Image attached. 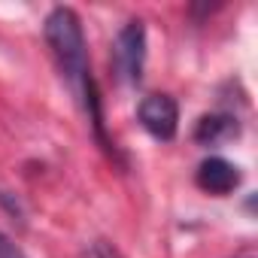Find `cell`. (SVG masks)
Masks as SVG:
<instances>
[{
    "mask_svg": "<svg viewBox=\"0 0 258 258\" xmlns=\"http://www.w3.org/2000/svg\"><path fill=\"white\" fill-rule=\"evenodd\" d=\"M0 258H28V255H25V249H22L10 234L0 231Z\"/></svg>",
    "mask_w": 258,
    "mask_h": 258,
    "instance_id": "cell-6",
    "label": "cell"
},
{
    "mask_svg": "<svg viewBox=\"0 0 258 258\" xmlns=\"http://www.w3.org/2000/svg\"><path fill=\"white\" fill-rule=\"evenodd\" d=\"M143 131L161 143H170L179 131V106L170 94H146L137 106Z\"/></svg>",
    "mask_w": 258,
    "mask_h": 258,
    "instance_id": "cell-3",
    "label": "cell"
},
{
    "mask_svg": "<svg viewBox=\"0 0 258 258\" xmlns=\"http://www.w3.org/2000/svg\"><path fill=\"white\" fill-rule=\"evenodd\" d=\"M234 137H240V124L234 115H225V112L201 115V121L195 124V140L201 146H219V143H228Z\"/></svg>",
    "mask_w": 258,
    "mask_h": 258,
    "instance_id": "cell-5",
    "label": "cell"
},
{
    "mask_svg": "<svg viewBox=\"0 0 258 258\" xmlns=\"http://www.w3.org/2000/svg\"><path fill=\"white\" fill-rule=\"evenodd\" d=\"M115 73L127 85H140L146 67V25L140 19H127L115 37Z\"/></svg>",
    "mask_w": 258,
    "mask_h": 258,
    "instance_id": "cell-2",
    "label": "cell"
},
{
    "mask_svg": "<svg viewBox=\"0 0 258 258\" xmlns=\"http://www.w3.org/2000/svg\"><path fill=\"white\" fill-rule=\"evenodd\" d=\"M240 179H243L240 167L231 164L228 158H219V155L204 158V161L198 164V170H195V182H198V188L207 191V195H216V198L231 195V191L240 185Z\"/></svg>",
    "mask_w": 258,
    "mask_h": 258,
    "instance_id": "cell-4",
    "label": "cell"
},
{
    "mask_svg": "<svg viewBox=\"0 0 258 258\" xmlns=\"http://www.w3.org/2000/svg\"><path fill=\"white\" fill-rule=\"evenodd\" d=\"M94 258H121V252L112 246V243H94Z\"/></svg>",
    "mask_w": 258,
    "mask_h": 258,
    "instance_id": "cell-7",
    "label": "cell"
},
{
    "mask_svg": "<svg viewBox=\"0 0 258 258\" xmlns=\"http://www.w3.org/2000/svg\"><path fill=\"white\" fill-rule=\"evenodd\" d=\"M43 34H46V43L52 49V58H55L61 76L82 94L85 82L91 79V67H88V46H85V31H82L79 13L70 7H55L46 16Z\"/></svg>",
    "mask_w": 258,
    "mask_h": 258,
    "instance_id": "cell-1",
    "label": "cell"
}]
</instances>
